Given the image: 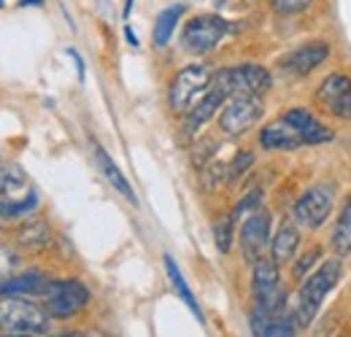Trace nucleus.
Here are the masks:
<instances>
[{
    "label": "nucleus",
    "mask_w": 351,
    "mask_h": 337,
    "mask_svg": "<svg viewBox=\"0 0 351 337\" xmlns=\"http://www.w3.org/2000/svg\"><path fill=\"white\" fill-rule=\"evenodd\" d=\"M221 184H227V165L214 162V165H208V168L203 170V186L208 192H217Z\"/></svg>",
    "instance_id": "nucleus-29"
},
{
    "label": "nucleus",
    "mask_w": 351,
    "mask_h": 337,
    "mask_svg": "<svg viewBox=\"0 0 351 337\" xmlns=\"http://www.w3.org/2000/svg\"><path fill=\"white\" fill-rule=\"evenodd\" d=\"M186 14V8L181 5V3H176V5H168L160 16H157V22H154V33H152V41L157 49H165L171 38H173L176 27H178V22H181V16Z\"/></svg>",
    "instance_id": "nucleus-22"
},
{
    "label": "nucleus",
    "mask_w": 351,
    "mask_h": 337,
    "mask_svg": "<svg viewBox=\"0 0 351 337\" xmlns=\"http://www.w3.org/2000/svg\"><path fill=\"white\" fill-rule=\"evenodd\" d=\"M95 160H97V165H100V170H103V175L108 178V184L128 200V203H132V205H138V197H135V192H132V186H130V181L125 178V173L119 170V165L108 157V151L103 149V146H97L95 143Z\"/></svg>",
    "instance_id": "nucleus-19"
},
{
    "label": "nucleus",
    "mask_w": 351,
    "mask_h": 337,
    "mask_svg": "<svg viewBox=\"0 0 351 337\" xmlns=\"http://www.w3.org/2000/svg\"><path fill=\"white\" fill-rule=\"evenodd\" d=\"M252 292H254V305L265 308L267 313H278L284 305V292H281V273L278 264L270 256H260L252 270Z\"/></svg>",
    "instance_id": "nucleus-8"
},
{
    "label": "nucleus",
    "mask_w": 351,
    "mask_h": 337,
    "mask_svg": "<svg viewBox=\"0 0 351 337\" xmlns=\"http://www.w3.org/2000/svg\"><path fill=\"white\" fill-rule=\"evenodd\" d=\"M38 208V195L30 192L27 197L22 200H14V203H0V213L5 219H22V216H30V213Z\"/></svg>",
    "instance_id": "nucleus-25"
},
{
    "label": "nucleus",
    "mask_w": 351,
    "mask_h": 337,
    "mask_svg": "<svg viewBox=\"0 0 351 337\" xmlns=\"http://www.w3.org/2000/svg\"><path fill=\"white\" fill-rule=\"evenodd\" d=\"M0 8H3V0H0Z\"/></svg>",
    "instance_id": "nucleus-39"
},
{
    "label": "nucleus",
    "mask_w": 351,
    "mask_h": 337,
    "mask_svg": "<svg viewBox=\"0 0 351 337\" xmlns=\"http://www.w3.org/2000/svg\"><path fill=\"white\" fill-rule=\"evenodd\" d=\"M254 165V154L246 149V151H238L232 160H230V165H227V184H235V181H241L249 170Z\"/></svg>",
    "instance_id": "nucleus-27"
},
{
    "label": "nucleus",
    "mask_w": 351,
    "mask_h": 337,
    "mask_svg": "<svg viewBox=\"0 0 351 337\" xmlns=\"http://www.w3.org/2000/svg\"><path fill=\"white\" fill-rule=\"evenodd\" d=\"M16 267H19V253L8 246H0V284L5 278H11L16 273Z\"/></svg>",
    "instance_id": "nucleus-30"
},
{
    "label": "nucleus",
    "mask_w": 351,
    "mask_h": 337,
    "mask_svg": "<svg viewBox=\"0 0 351 337\" xmlns=\"http://www.w3.org/2000/svg\"><path fill=\"white\" fill-rule=\"evenodd\" d=\"M60 337H87V332H65V335Z\"/></svg>",
    "instance_id": "nucleus-36"
},
{
    "label": "nucleus",
    "mask_w": 351,
    "mask_h": 337,
    "mask_svg": "<svg viewBox=\"0 0 351 337\" xmlns=\"http://www.w3.org/2000/svg\"><path fill=\"white\" fill-rule=\"evenodd\" d=\"M287 122H292V125L298 127L303 135H306V143L308 146H319V143H330L332 138H335V132L330 129V127L324 125V122H319L308 108L303 105H292L289 111H284L281 114Z\"/></svg>",
    "instance_id": "nucleus-16"
},
{
    "label": "nucleus",
    "mask_w": 351,
    "mask_h": 337,
    "mask_svg": "<svg viewBox=\"0 0 351 337\" xmlns=\"http://www.w3.org/2000/svg\"><path fill=\"white\" fill-rule=\"evenodd\" d=\"M322 253H324L322 246H311V249L300 253L298 259H292V278H295V281H303L306 275H311V273L319 267Z\"/></svg>",
    "instance_id": "nucleus-24"
},
{
    "label": "nucleus",
    "mask_w": 351,
    "mask_h": 337,
    "mask_svg": "<svg viewBox=\"0 0 351 337\" xmlns=\"http://www.w3.org/2000/svg\"><path fill=\"white\" fill-rule=\"evenodd\" d=\"M224 103H227V97H224L221 92H217V89L208 86V92H206V95H203V97L184 114V127H181V129H184V138L197 135L203 127L211 122V116L219 111Z\"/></svg>",
    "instance_id": "nucleus-14"
},
{
    "label": "nucleus",
    "mask_w": 351,
    "mask_h": 337,
    "mask_svg": "<svg viewBox=\"0 0 351 337\" xmlns=\"http://www.w3.org/2000/svg\"><path fill=\"white\" fill-rule=\"evenodd\" d=\"M46 313L51 319H73L89 305V289L79 278L49 281L46 286Z\"/></svg>",
    "instance_id": "nucleus-7"
},
{
    "label": "nucleus",
    "mask_w": 351,
    "mask_h": 337,
    "mask_svg": "<svg viewBox=\"0 0 351 337\" xmlns=\"http://www.w3.org/2000/svg\"><path fill=\"white\" fill-rule=\"evenodd\" d=\"M230 30H232V25L219 14H197L189 22H184L181 46H184V51H189L195 57H203V54L214 51Z\"/></svg>",
    "instance_id": "nucleus-5"
},
{
    "label": "nucleus",
    "mask_w": 351,
    "mask_h": 337,
    "mask_svg": "<svg viewBox=\"0 0 351 337\" xmlns=\"http://www.w3.org/2000/svg\"><path fill=\"white\" fill-rule=\"evenodd\" d=\"M316 103L322 105L324 114L351 122V76L343 71H332L322 79L316 89Z\"/></svg>",
    "instance_id": "nucleus-9"
},
{
    "label": "nucleus",
    "mask_w": 351,
    "mask_h": 337,
    "mask_svg": "<svg viewBox=\"0 0 351 337\" xmlns=\"http://www.w3.org/2000/svg\"><path fill=\"white\" fill-rule=\"evenodd\" d=\"M125 38H128V43H130V46H138V38H135V33H132L130 27H125Z\"/></svg>",
    "instance_id": "nucleus-34"
},
{
    "label": "nucleus",
    "mask_w": 351,
    "mask_h": 337,
    "mask_svg": "<svg viewBox=\"0 0 351 337\" xmlns=\"http://www.w3.org/2000/svg\"><path fill=\"white\" fill-rule=\"evenodd\" d=\"M16 243L25 249V251H44L51 246V229L49 224L41 221V219H27L19 229H16Z\"/></svg>",
    "instance_id": "nucleus-18"
},
{
    "label": "nucleus",
    "mask_w": 351,
    "mask_h": 337,
    "mask_svg": "<svg viewBox=\"0 0 351 337\" xmlns=\"http://www.w3.org/2000/svg\"><path fill=\"white\" fill-rule=\"evenodd\" d=\"M49 327V313L27 297H3L0 299V329L5 335H30Z\"/></svg>",
    "instance_id": "nucleus-3"
},
{
    "label": "nucleus",
    "mask_w": 351,
    "mask_h": 337,
    "mask_svg": "<svg viewBox=\"0 0 351 337\" xmlns=\"http://www.w3.org/2000/svg\"><path fill=\"white\" fill-rule=\"evenodd\" d=\"M335 208V184L332 181H319L313 186H308L306 192L298 197L295 208H292V219L300 229H319L330 213Z\"/></svg>",
    "instance_id": "nucleus-6"
},
{
    "label": "nucleus",
    "mask_w": 351,
    "mask_h": 337,
    "mask_svg": "<svg viewBox=\"0 0 351 337\" xmlns=\"http://www.w3.org/2000/svg\"><path fill=\"white\" fill-rule=\"evenodd\" d=\"M232 235H235V219H232V213L214 221V240H217V249L221 253H227L232 249Z\"/></svg>",
    "instance_id": "nucleus-26"
},
{
    "label": "nucleus",
    "mask_w": 351,
    "mask_h": 337,
    "mask_svg": "<svg viewBox=\"0 0 351 337\" xmlns=\"http://www.w3.org/2000/svg\"><path fill=\"white\" fill-rule=\"evenodd\" d=\"M330 57V43L322 41V38H313L300 46H295L292 51H287L281 60H278V68L287 73V76H298L303 79L308 73H313L319 65H324Z\"/></svg>",
    "instance_id": "nucleus-12"
},
{
    "label": "nucleus",
    "mask_w": 351,
    "mask_h": 337,
    "mask_svg": "<svg viewBox=\"0 0 351 337\" xmlns=\"http://www.w3.org/2000/svg\"><path fill=\"white\" fill-rule=\"evenodd\" d=\"M343 278V259L335 256V259H327L322 262L311 275H306L300 281V289H298V302H295V310H292V321L295 327L306 329L316 321L322 305L327 295L341 284Z\"/></svg>",
    "instance_id": "nucleus-1"
},
{
    "label": "nucleus",
    "mask_w": 351,
    "mask_h": 337,
    "mask_svg": "<svg viewBox=\"0 0 351 337\" xmlns=\"http://www.w3.org/2000/svg\"><path fill=\"white\" fill-rule=\"evenodd\" d=\"M265 337H298V327L295 321H287V319H273Z\"/></svg>",
    "instance_id": "nucleus-32"
},
{
    "label": "nucleus",
    "mask_w": 351,
    "mask_h": 337,
    "mask_svg": "<svg viewBox=\"0 0 351 337\" xmlns=\"http://www.w3.org/2000/svg\"><path fill=\"white\" fill-rule=\"evenodd\" d=\"M11 337H41V332H30V335H11Z\"/></svg>",
    "instance_id": "nucleus-38"
},
{
    "label": "nucleus",
    "mask_w": 351,
    "mask_h": 337,
    "mask_svg": "<svg viewBox=\"0 0 351 337\" xmlns=\"http://www.w3.org/2000/svg\"><path fill=\"white\" fill-rule=\"evenodd\" d=\"M330 246L335 256H349L351 253V195L343 200L341 205V216L335 219V227H332V235H330Z\"/></svg>",
    "instance_id": "nucleus-21"
},
{
    "label": "nucleus",
    "mask_w": 351,
    "mask_h": 337,
    "mask_svg": "<svg viewBox=\"0 0 351 337\" xmlns=\"http://www.w3.org/2000/svg\"><path fill=\"white\" fill-rule=\"evenodd\" d=\"M263 114V97H230L219 111V129L230 138H238L257 125Z\"/></svg>",
    "instance_id": "nucleus-10"
},
{
    "label": "nucleus",
    "mask_w": 351,
    "mask_h": 337,
    "mask_svg": "<svg viewBox=\"0 0 351 337\" xmlns=\"http://www.w3.org/2000/svg\"><path fill=\"white\" fill-rule=\"evenodd\" d=\"M87 337H111V335H106V332H87Z\"/></svg>",
    "instance_id": "nucleus-37"
},
{
    "label": "nucleus",
    "mask_w": 351,
    "mask_h": 337,
    "mask_svg": "<svg viewBox=\"0 0 351 337\" xmlns=\"http://www.w3.org/2000/svg\"><path fill=\"white\" fill-rule=\"evenodd\" d=\"M267 3H270V8H273L276 14L292 16V14H303L313 0H267Z\"/></svg>",
    "instance_id": "nucleus-31"
},
{
    "label": "nucleus",
    "mask_w": 351,
    "mask_h": 337,
    "mask_svg": "<svg viewBox=\"0 0 351 337\" xmlns=\"http://www.w3.org/2000/svg\"><path fill=\"white\" fill-rule=\"evenodd\" d=\"M165 259V273H168V278H171V284H173L176 295L184 299V305L203 321V310H200V305H197V299H195V295H192V289L186 286V281H184V275H181V270H178V264H176V259L171 256V253H165L162 256Z\"/></svg>",
    "instance_id": "nucleus-23"
},
{
    "label": "nucleus",
    "mask_w": 351,
    "mask_h": 337,
    "mask_svg": "<svg viewBox=\"0 0 351 337\" xmlns=\"http://www.w3.org/2000/svg\"><path fill=\"white\" fill-rule=\"evenodd\" d=\"M270 86H273L270 71L257 62H241L232 68H221V71H214L211 76V89L221 92L227 100L230 97H263L265 92H270Z\"/></svg>",
    "instance_id": "nucleus-2"
},
{
    "label": "nucleus",
    "mask_w": 351,
    "mask_h": 337,
    "mask_svg": "<svg viewBox=\"0 0 351 337\" xmlns=\"http://www.w3.org/2000/svg\"><path fill=\"white\" fill-rule=\"evenodd\" d=\"M46 286H49V281H46L44 273H25V275H11V278H5L3 284H0V295L3 297H44Z\"/></svg>",
    "instance_id": "nucleus-17"
},
{
    "label": "nucleus",
    "mask_w": 351,
    "mask_h": 337,
    "mask_svg": "<svg viewBox=\"0 0 351 337\" xmlns=\"http://www.w3.org/2000/svg\"><path fill=\"white\" fill-rule=\"evenodd\" d=\"M338 337H349V335H338Z\"/></svg>",
    "instance_id": "nucleus-40"
},
{
    "label": "nucleus",
    "mask_w": 351,
    "mask_h": 337,
    "mask_svg": "<svg viewBox=\"0 0 351 337\" xmlns=\"http://www.w3.org/2000/svg\"><path fill=\"white\" fill-rule=\"evenodd\" d=\"M33 189L27 184V175L16 165H3L0 168V200L3 203H14V200H22L27 197Z\"/></svg>",
    "instance_id": "nucleus-20"
},
{
    "label": "nucleus",
    "mask_w": 351,
    "mask_h": 337,
    "mask_svg": "<svg viewBox=\"0 0 351 337\" xmlns=\"http://www.w3.org/2000/svg\"><path fill=\"white\" fill-rule=\"evenodd\" d=\"M270 238H273V216L270 211H254L252 216L243 219L241 224V251L246 262H257L260 256H265V249L270 246Z\"/></svg>",
    "instance_id": "nucleus-11"
},
{
    "label": "nucleus",
    "mask_w": 351,
    "mask_h": 337,
    "mask_svg": "<svg viewBox=\"0 0 351 337\" xmlns=\"http://www.w3.org/2000/svg\"><path fill=\"white\" fill-rule=\"evenodd\" d=\"M260 205H263V192H260V189H254V192H249L243 200H238V205L232 208V219H235V221H241V219L252 216L254 211H260Z\"/></svg>",
    "instance_id": "nucleus-28"
},
{
    "label": "nucleus",
    "mask_w": 351,
    "mask_h": 337,
    "mask_svg": "<svg viewBox=\"0 0 351 337\" xmlns=\"http://www.w3.org/2000/svg\"><path fill=\"white\" fill-rule=\"evenodd\" d=\"M68 54H71V57L76 60V71H79V79L84 82V60L79 57V51H76V49H68Z\"/></svg>",
    "instance_id": "nucleus-33"
},
{
    "label": "nucleus",
    "mask_w": 351,
    "mask_h": 337,
    "mask_svg": "<svg viewBox=\"0 0 351 337\" xmlns=\"http://www.w3.org/2000/svg\"><path fill=\"white\" fill-rule=\"evenodd\" d=\"M19 5L25 8V5H44V0H19Z\"/></svg>",
    "instance_id": "nucleus-35"
},
{
    "label": "nucleus",
    "mask_w": 351,
    "mask_h": 337,
    "mask_svg": "<svg viewBox=\"0 0 351 337\" xmlns=\"http://www.w3.org/2000/svg\"><path fill=\"white\" fill-rule=\"evenodd\" d=\"M260 146L265 151H298L308 143L306 135L298 127L292 122H287L284 116H278L276 122H270V125H265L260 129Z\"/></svg>",
    "instance_id": "nucleus-13"
},
{
    "label": "nucleus",
    "mask_w": 351,
    "mask_h": 337,
    "mask_svg": "<svg viewBox=\"0 0 351 337\" xmlns=\"http://www.w3.org/2000/svg\"><path fill=\"white\" fill-rule=\"evenodd\" d=\"M211 76L214 71L203 62H195V65H186L181 68L173 76V82L168 86V103L173 108V114H186L211 86Z\"/></svg>",
    "instance_id": "nucleus-4"
},
{
    "label": "nucleus",
    "mask_w": 351,
    "mask_h": 337,
    "mask_svg": "<svg viewBox=\"0 0 351 337\" xmlns=\"http://www.w3.org/2000/svg\"><path fill=\"white\" fill-rule=\"evenodd\" d=\"M300 227L295 224V219H284L276 229V235L270 238V259L276 264H289L295 256H298V249H300Z\"/></svg>",
    "instance_id": "nucleus-15"
}]
</instances>
